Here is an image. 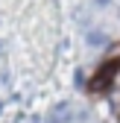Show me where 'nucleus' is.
I'll return each mask as SVG.
<instances>
[{
    "mask_svg": "<svg viewBox=\"0 0 120 123\" xmlns=\"http://www.w3.org/2000/svg\"><path fill=\"white\" fill-rule=\"evenodd\" d=\"M0 47H3V44H0Z\"/></svg>",
    "mask_w": 120,
    "mask_h": 123,
    "instance_id": "3",
    "label": "nucleus"
},
{
    "mask_svg": "<svg viewBox=\"0 0 120 123\" xmlns=\"http://www.w3.org/2000/svg\"><path fill=\"white\" fill-rule=\"evenodd\" d=\"M120 70V59H111V62H102V68L91 76V82H88V88L94 91V94H100V91H106L114 79V73Z\"/></svg>",
    "mask_w": 120,
    "mask_h": 123,
    "instance_id": "1",
    "label": "nucleus"
},
{
    "mask_svg": "<svg viewBox=\"0 0 120 123\" xmlns=\"http://www.w3.org/2000/svg\"><path fill=\"white\" fill-rule=\"evenodd\" d=\"M88 44L100 47V44H106V35H102V32H91V35H88Z\"/></svg>",
    "mask_w": 120,
    "mask_h": 123,
    "instance_id": "2",
    "label": "nucleus"
}]
</instances>
